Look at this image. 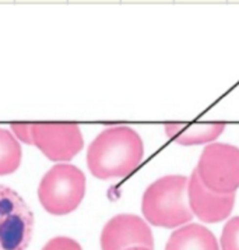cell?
<instances>
[{
    "instance_id": "obj_1",
    "label": "cell",
    "mask_w": 239,
    "mask_h": 250,
    "mask_svg": "<svg viewBox=\"0 0 239 250\" xmlns=\"http://www.w3.org/2000/svg\"><path fill=\"white\" fill-rule=\"evenodd\" d=\"M144 146L139 133L128 126H112L94 139L87 151V165L98 179L130 175L140 165Z\"/></svg>"
},
{
    "instance_id": "obj_2",
    "label": "cell",
    "mask_w": 239,
    "mask_h": 250,
    "mask_svg": "<svg viewBox=\"0 0 239 250\" xmlns=\"http://www.w3.org/2000/svg\"><path fill=\"white\" fill-rule=\"evenodd\" d=\"M189 179L182 175H168L151 183L143 194L141 211L151 225L176 228L193 217L188 200Z\"/></svg>"
},
{
    "instance_id": "obj_3",
    "label": "cell",
    "mask_w": 239,
    "mask_h": 250,
    "mask_svg": "<svg viewBox=\"0 0 239 250\" xmlns=\"http://www.w3.org/2000/svg\"><path fill=\"white\" fill-rule=\"evenodd\" d=\"M86 194V176L74 165L52 167L40 182L41 206L53 215H66L80 206Z\"/></svg>"
},
{
    "instance_id": "obj_4",
    "label": "cell",
    "mask_w": 239,
    "mask_h": 250,
    "mask_svg": "<svg viewBox=\"0 0 239 250\" xmlns=\"http://www.w3.org/2000/svg\"><path fill=\"white\" fill-rule=\"evenodd\" d=\"M195 170L211 191L235 193L239 189V148L224 143L209 144L201 151Z\"/></svg>"
},
{
    "instance_id": "obj_5",
    "label": "cell",
    "mask_w": 239,
    "mask_h": 250,
    "mask_svg": "<svg viewBox=\"0 0 239 250\" xmlns=\"http://www.w3.org/2000/svg\"><path fill=\"white\" fill-rule=\"evenodd\" d=\"M34 233V212L14 189L0 185V250H25Z\"/></svg>"
},
{
    "instance_id": "obj_6",
    "label": "cell",
    "mask_w": 239,
    "mask_h": 250,
    "mask_svg": "<svg viewBox=\"0 0 239 250\" xmlns=\"http://www.w3.org/2000/svg\"><path fill=\"white\" fill-rule=\"evenodd\" d=\"M154 238L149 224L133 214H119L110 218L101 233L102 250H128L133 248L152 249Z\"/></svg>"
},
{
    "instance_id": "obj_7",
    "label": "cell",
    "mask_w": 239,
    "mask_h": 250,
    "mask_svg": "<svg viewBox=\"0 0 239 250\" xmlns=\"http://www.w3.org/2000/svg\"><path fill=\"white\" fill-rule=\"evenodd\" d=\"M32 141L50 161H69L83 150L77 125H32Z\"/></svg>"
},
{
    "instance_id": "obj_8",
    "label": "cell",
    "mask_w": 239,
    "mask_h": 250,
    "mask_svg": "<svg viewBox=\"0 0 239 250\" xmlns=\"http://www.w3.org/2000/svg\"><path fill=\"white\" fill-rule=\"evenodd\" d=\"M188 200L192 212L203 222H219L228 218L235 204V193L218 194L207 189L196 170L192 172L188 183Z\"/></svg>"
},
{
    "instance_id": "obj_9",
    "label": "cell",
    "mask_w": 239,
    "mask_h": 250,
    "mask_svg": "<svg viewBox=\"0 0 239 250\" xmlns=\"http://www.w3.org/2000/svg\"><path fill=\"white\" fill-rule=\"evenodd\" d=\"M165 250H219L214 233L200 224H189L175 230Z\"/></svg>"
},
{
    "instance_id": "obj_10",
    "label": "cell",
    "mask_w": 239,
    "mask_h": 250,
    "mask_svg": "<svg viewBox=\"0 0 239 250\" xmlns=\"http://www.w3.org/2000/svg\"><path fill=\"white\" fill-rule=\"evenodd\" d=\"M225 129L224 123L209 125H167L165 133L171 140L180 146H199L207 144L218 139Z\"/></svg>"
},
{
    "instance_id": "obj_11",
    "label": "cell",
    "mask_w": 239,
    "mask_h": 250,
    "mask_svg": "<svg viewBox=\"0 0 239 250\" xmlns=\"http://www.w3.org/2000/svg\"><path fill=\"white\" fill-rule=\"evenodd\" d=\"M22 158L19 141L10 131L0 127V176L10 175L19 169Z\"/></svg>"
},
{
    "instance_id": "obj_12",
    "label": "cell",
    "mask_w": 239,
    "mask_h": 250,
    "mask_svg": "<svg viewBox=\"0 0 239 250\" xmlns=\"http://www.w3.org/2000/svg\"><path fill=\"white\" fill-rule=\"evenodd\" d=\"M221 249L239 250V217H234L225 224L221 233Z\"/></svg>"
},
{
    "instance_id": "obj_13",
    "label": "cell",
    "mask_w": 239,
    "mask_h": 250,
    "mask_svg": "<svg viewBox=\"0 0 239 250\" xmlns=\"http://www.w3.org/2000/svg\"><path fill=\"white\" fill-rule=\"evenodd\" d=\"M42 250H83L77 240L66 238V236H56L50 239Z\"/></svg>"
},
{
    "instance_id": "obj_14",
    "label": "cell",
    "mask_w": 239,
    "mask_h": 250,
    "mask_svg": "<svg viewBox=\"0 0 239 250\" xmlns=\"http://www.w3.org/2000/svg\"><path fill=\"white\" fill-rule=\"evenodd\" d=\"M11 131L22 143L34 144V141H32V125H13Z\"/></svg>"
},
{
    "instance_id": "obj_15",
    "label": "cell",
    "mask_w": 239,
    "mask_h": 250,
    "mask_svg": "<svg viewBox=\"0 0 239 250\" xmlns=\"http://www.w3.org/2000/svg\"><path fill=\"white\" fill-rule=\"evenodd\" d=\"M128 250H152V249H149V248H133V249H128Z\"/></svg>"
}]
</instances>
